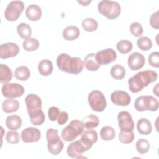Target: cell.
Here are the masks:
<instances>
[{
  "mask_svg": "<svg viewBox=\"0 0 159 159\" xmlns=\"http://www.w3.org/2000/svg\"><path fill=\"white\" fill-rule=\"evenodd\" d=\"M84 145L80 140H76L71 143L67 147L66 152L68 155L73 158H80L81 157L83 152H86Z\"/></svg>",
  "mask_w": 159,
  "mask_h": 159,
  "instance_id": "16",
  "label": "cell"
},
{
  "mask_svg": "<svg viewBox=\"0 0 159 159\" xmlns=\"http://www.w3.org/2000/svg\"><path fill=\"white\" fill-rule=\"evenodd\" d=\"M19 107V102L16 99H10L4 100L2 103V111L6 113H12L17 111Z\"/></svg>",
  "mask_w": 159,
  "mask_h": 159,
  "instance_id": "26",
  "label": "cell"
},
{
  "mask_svg": "<svg viewBox=\"0 0 159 159\" xmlns=\"http://www.w3.org/2000/svg\"><path fill=\"white\" fill-rule=\"evenodd\" d=\"M6 127L11 130H17L22 125L21 117L17 115H11L6 119Z\"/></svg>",
  "mask_w": 159,
  "mask_h": 159,
  "instance_id": "25",
  "label": "cell"
},
{
  "mask_svg": "<svg viewBox=\"0 0 159 159\" xmlns=\"http://www.w3.org/2000/svg\"><path fill=\"white\" fill-rule=\"evenodd\" d=\"M25 15L30 20L37 21L42 17L41 8L37 4H30L26 9Z\"/></svg>",
  "mask_w": 159,
  "mask_h": 159,
  "instance_id": "19",
  "label": "cell"
},
{
  "mask_svg": "<svg viewBox=\"0 0 159 159\" xmlns=\"http://www.w3.org/2000/svg\"><path fill=\"white\" fill-rule=\"evenodd\" d=\"M78 2L81 4L82 6H88L89 3H91V1L89 0V1H78Z\"/></svg>",
  "mask_w": 159,
  "mask_h": 159,
  "instance_id": "45",
  "label": "cell"
},
{
  "mask_svg": "<svg viewBox=\"0 0 159 159\" xmlns=\"http://www.w3.org/2000/svg\"><path fill=\"white\" fill-rule=\"evenodd\" d=\"M6 140L10 144H17L19 142V134L16 131H8L6 135Z\"/></svg>",
  "mask_w": 159,
  "mask_h": 159,
  "instance_id": "40",
  "label": "cell"
},
{
  "mask_svg": "<svg viewBox=\"0 0 159 159\" xmlns=\"http://www.w3.org/2000/svg\"><path fill=\"white\" fill-rule=\"evenodd\" d=\"M95 58L99 65H107L114 61L117 58V54L112 48H106L98 52Z\"/></svg>",
  "mask_w": 159,
  "mask_h": 159,
  "instance_id": "11",
  "label": "cell"
},
{
  "mask_svg": "<svg viewBox=\"0 0 159 159\" xmlns=\"http://www.w3.org/2000/svg\"><path fill=\"white\" fill-rule=\"evenodd\" d=\"M148 60L150 66L158 68L159 67V52H154L151 53L148 57Z\"/></svg>",
  "mask_w": 159,
  "mask_h": 159,
  "instance_id": "41",
  "label": "cell"
},
{
  "mask_svg": "<svg viewBox=\"0 0 159 159\" xmlns=\"http://www.w3.org/2000/svg\"><path fill=\"white\" fill-rule=\"evenodd\" d=\"M150 24L151 27L155 29H159V15L158 11L153 13L150 17Z\"/></svg>",
  "mask_w": 159,
  "mask_h": 159,
  "instance_id": "43",
  "label": "cell"
},
{
  "mask_svg": "<svg viewBox=\"0 0 159 159\" xmlns=\"http://www.w3.org/2000/svg\"><path fill=\"white\" fill-rule=\"evenodd\" d=\"M57 65L61 71L75 75L81 73L84 66L80 58L71 57L66 53H61L57 57Z\"/></svg>",
  "mask_w": 159,
  "mask_h": 159,
  "instance_id": "2",
  "label": "cell"
},
{
  "mask_svg": "<svg viewBox=\"0 0 159 159\" xmlns=\"http://www.w3.org/2000/svg\"><path fill=\"white\" fill-rule=\"evenodd\" d=\"M80 140L88 151L91 149L93 145L97 142L98 134L94 130L88 129L82 133Z\"/></svg>",
  "mask_w": 159,
  "mask_h": 159,
  "instance_id": "17",
  "label": "cell"
},
{
  "mask_svg": "<svg viewBox=\"0 0 159 159\" xmlns=\"http://www.w3.org/2000/svg\"><path fill=\"white\" fill-rule=\"evenodd\" d=\"M83 65L85 68L90 71H97L101 66V65H99L96 60L95 54L93 53H89L85 57Z\"/></svg>",
  "mask_w": 159,
  "mask_h": 159,
  "instance_id": "23",
  "label": "cell"
},
{
  "mask_svg": "<svg viewBox=\"0 0 159 159\" xmlns=\"http://www.w3.org/2000/svg\"><path fill=\"white\" fill-rule=\"evenodd\" d=\"M145 59L144 56L139 52L131 53L127 60L129 68L132 71H137L141 69L145 65Z\"/></svg>",
  "mask_w": 159,
  "mask_h": 159,
  "instance_id": "15",
  "label": "cell"
},
{
  "mask_svg": "<svg viewBox=\"0 0 159 159\" xmlns=\"http://www.w3.org/2000/svg\"><path fill=\"white\" fill-rule=\"evenodd\" d=\"M27 111L42 109V100L40 98L34 94L27 95L25 99Z\"/></svg>",
  "mask_w": 159,
  "mask_h": 159,
  "instance_id": "18",
  "label": "cell"
},
{
  "mask_svg": "<svg viewBox=\"0 0 159 159\" xmlns=\"http://www.w3.org/2000/svg\"><path fill=\"white\" fill-rule=\"evenodd\" d=\"M158 78L156 71L151 70L139 71L128 80L129 89L133 93H137L150 83L155 82Z\"/></svg>",
  "mask_w": 159,
  "mask_h": 159,
  "instance_id": "1",
  "label": "cell"
},
{
  "mask_svg": "<svg viewBox=\"0 0 159 159\" xmlns=\"http://www.w3.org/2000/svg\"><path fill=\"white\" fill-rule=\"evenodd\" d=\"M88 101L91 109L96 112H102L107 106L104 95L98 90L93 91L88 94Z\"/></svg>",
  "mask_w": 159,
  "mask_h": 159,
  "instance_id": "7",
  "label": "cell"
},
{
  "mask_svg": "<svg viewBox=\"0 0 159 159\" xmlns=\"http://www.w3.org/2000/svg\"><path fill=\"white\" fill-rule=\"evenodd\" d=\"M150 147L149 142L144 139H140L138 140L135 144V148L138 153L140 154H145L149 150Z\"/></svg>",
  "mask_w": 159,
  "mask_h": 159,
  "instance_id": "37",
  "label": "cell"
},
{
  "mask_svg": "<svg viewBox=\"0 0 159 159\" xmlns=\"http://www.w3.org/2000/svg\"><path fill=\"white\" fill-rule=\"evenodd\" d=\"M82 27L86 32H94L98 27V22L93 18H86L82 21Z\"/></svg>",
  "mask_w": 159,
  "mask_h": 159,
  "instance_id": "34",
  "label": "cell"
},
{
  "mask_svg": "<svg viewBox=\"0 0 159 159\" xmlns=\"http://www.w3.org/2000/svg\"><path fill=\"white\" fill-rule=\"evenodd\" d=\"M41 137L40 131L35 127L25 128L21 132V139L25 143L38 142Z\"/></svg>",
  "mask_w": 159,
  "mask_h": 159,
  "instance_id": "14",
  "label": "cell"
},
{
  "mask_svg": "<svg viewBox=\"0 0 159 159\" xmlns=\"http://www.w3.org/2000/svg\"><path fill=\"white\" fill-rule=\"evenodd\" d=\"M19 52V46L13 42L2 43L0 47V57L2 59H6L16 57Z\"/></svg>",
  "mask_w": 159,
  "mask_h": 159,
  "instance_id": "12",
  "label": "cell"
},
{
  "mask_svg": "<svg viewBox=\"0 0 159 159\" xmlns=\"http://www.w3.org/2000/svg\"><path fill=\"white\" fill-rule=\"evenodd\" d=\"M30 76L29 69L25 66H20L14 71V76L16 79L20 81H26Z\"/></svg>",
  "mask_w": 159,
  "mask_h": 159,
  "instance_id": "29",
  "label": "cell"
},
{
  "mask_svg": "<svg viewBox=\"0 0 159 159\" xmlns=\"http://www.w3.org/2000/svg\"><path fill=\"white\" fill-rule=\"evenodd\" d=\"M137 131L142 135H149L152 131V125L150 121L146 118L140 119L137 123Z\"/></svg>",
  "mask_w": 159,
  "mask_h": 159,
  "instance_id": "21",
  "label": "cell"
},
{
  "mask_svg": "<svg viewBox=\"0 0 159 159\" xmlns=\"http://www.w3.org/2000/svg\"><path fill=\"white\" fill-rule=\"evenodd\" d=\"M12 72L7 65L2 63L0 65L1 83H8L12 80Z\"/></svg>",
  "mask_w": 159,
  "mask_h": 159,
  "instance_id": "28",
  "label": "cell"
},
{
  "mask_svg": "<svg viewBox=\"0 0 159 159\" xmlns=\"http://www.w3.org/2000/svg\"><path fill=\"white\" fill-rule=\"evenodd\" d=\"M31 123L34 125H42L45 119V116L42 109L28 111Z\"/></svg>",
  "mask_w": 159,
  "mask_h": 159,
  "instance_id": "22",
  "label": "cell"
},
{
  "mask_svg": "<svg viewBox=\"0 0 159 159\" xmlns=\"http://www.w3.org/2000/svg\"><path fill=\"white\" fill-rule=\"evenodd\" d=\"M84 125L82 121L73 120L61 131L62 139L66 142L73 141L83 132Z\"/></svg>",
  "mask_w": 159,
  "mask_h": 159,
  "instance_id": "5",
  "label": "cell"
},
{
  "mask_svg": "<svg viewBox=\"0 0 159 159\" xmlns=\"http://www.w3.org/2000/svg\"><path fill=\"white\" fill-rule=\"evenodd\" d=\"M1 92L5 98L12 99L22 96L24 93V88L19 83H5L2 87Z\"/></svg>",
  "mask_w": 159,
  "mask_h": 159,
  "instance_id": "9",
  "label": "cell"
},
{
  "mask_svg": "<svg viewBox=\"0 0 159 159\" xmlns=\"http://www.w3.org/2000/svg\"><path fill=\"white\" fill-rule=\"evenodd\" d=\"M24 9V4L21 1H13L8 4L5 11V19L10 22L17 20Z\"/></svg>",
  "mask_w": 159,
  "mask_h": 159,
  "instance_id": "8",
  "label": "cell"
},
{
  "mask_svg": "<svg viewBox=\"0 0 159 159\" xmlns=\"http://www.w3.org/2000/svg\"><path fill=\"white\" fill-rule=\"evenodd\" d=\"M158 83H157V84H156V86L153 88V93H155V95L157 96H159V94H158Z\"/></svg>",
  "mask_w": 159,
  "mask_h": 159,
  "instance_id": "46",
  "label": "cell"
},
{
  "mask_svg": "<svg viewBox=\"0 0 159 159\" xmlns=\"http://www.w3.org/2000/svg\"><path fill=\"white\" fill-rule=\"evenodd\" d=\"M117 120L120 131L130 132L134 129V122L129 112L126 111L120 112L117 116Z\"/></svg>",
  "mask_w": 159,
  "mask_h": 159,
  "instance_id": "10",
  "label": "cell"
},
{
  "mask_svg": "<svg viewBox=\"0 0 159 159\" xmlns=\"http://www.w3.org/2000/svg\"><path fill=\"white\" fill-rule=\"evenodd\" d=\"M17 32L19 35L24 39L30 37L32 35V29L30 26L26 23H20L17 27Z\"/></svg>",
  "mask_w": 159,
  "mask_h": 159,
  "instance_id": "30",
  "label": "cell"
},
{
  "mask_svg": "<svg viewBox=\"0 0 159 159\" xmlns=\"http://www.w3.org/2000/svg\"><path fill=\"white\" fill-rule=\"evenodd\" d=\"M137 47L143 51H148L152 47V42L148 37H140L137 40Z\"/></svg>",
  "mask_w": 159,
  "mask_h": 159,
  "instance_id": "36",
  "label": "cell"
},
{
  "mask_svg": "<svg viewBox=\"0 0 159 159\" xmlns=\"http://www.w3.org/2000/svg\"><path fill=\"white\" fill-rule=\"evenodd\" d=\"M125 69L124 66L119 64L114 65L111 69L110 74L115 80H120L124 78L125 75Z\"/></svg>",
  "mask_w": 159,
  "mask_h": 159,
  "instance_id": "31",
  "label": "cell"
},
{
  "mask_svg": "<svg viewBox=\"0 0 159 159\" xmlns=\"http://www.w3.org/2000/svg\"><path fill=\"white\" fill-rule=\"evenodd\" d=\"M98 12L109 19L117 18L121 12L120 5L116 1L102 0L98 3Z\"/></svg>",
  "mask_w": 159,
  "mask_h": 159,
  "instance_id": "3",
  "label": "cell"
},
{
  "mask_svg": "<svg viewBox=\"0 0 159 159\" xmlns=\"http://www.w3.org/2000/svg\"><path fill=\"white\" fill-rule=\"evenodd\" d=\"M116 136L114 129L111 126H104L100 131L101 138L105 141L112 140Z\"/></svg>",
  "mask_w": 159,
  "mask_h": 159,
  "instance_id": "33",
  "label": "cell"
},
{
  "mask_svg": "<svg viewBox=\"0 0 159 159\" xmlns=\"http://www.w3.org/2000/svg\"><path fill=\"white\" fill-rule=\"evenodd\" d=\"M80 35V30L78 27L70 25L65 28L62 32L63 37L68 41L76 40Z\"/></svg>",
  "mask_w": 159,
  "mask_h": 159,
  "instance_id": "20",
  "label": "cell"
},
{
  "mask_svg": "<svg viewBox=\"0 0 159 159\" xmlns=\"http://www.w3.org/2000/svg\"><path fill=\"white\" fill-rule=\"evenodd\" d=\"M111 100L115 105L126 106L130 103L131 98L127 92L121 90H117L111 94Z\"/></svg>",
  "mask_w": 159,
  "mask_h": 159,
  "instance_id": "13",
  "label": "cell"
},
{
  "mask_svg": "<svg viewBox=\"0 0 159 159\" xmlns=\"http://www.w3.org/2000/svg\"><path fill=\"white\" fill-rule=\"evenodd\" d=\"M132 43L127 40H122L117 42L116 45L117 50L122 54H126L132 49Z\"/></svg>",
  "mask_w": 159,
  "mask_h": 159,
  "instance_id": "35",
  "label": "cell"
},
{
  "mask_svg": "<svg viewBox=\"0 0 159 159\" xmlns=\"http://www.w3.org/2000/svg\"><path fill=\"white\" fill-rule=\"evenodd\" d=\"M135 138V135L133 131L123 132L120 131L119 134V141L124 144H129L133 142Z\"/></svg>",
  "mask_w": 159,
  "mask_h": 159,
  "instance_id": "38",
  "label": "cell"
},
{
  "mask_svg": "<svg viewBox=\"0 0 159 159\" xmlns=\"http://www.w3.org/2000/svg\"><path fill=\"white\" fill-rule=\"evenodd\" d=\"M82 122L84 128L87 129H91L98 126L99 124V119L98 116L93 114H89L84 117Z\"/></svg>",
  "mask_w": 159,
  "mask_h": 159,
  "instance_id": "27",
  "label": "cell"
},
{
  "mask_svg": "<svg viewBox=\"0 0 159 159\" xmlns=\"http://www.w3.org/2000/svg\"><path fill=\"white\" fill-rule=\"evenodd\" d=\"M60 114L59 109L55 106H52L48 111V119L51 121H55L57 120L58 115Z\"/></svg>",
  "mask_w": 159,
  "mask_h": 159,
  "instance_id": "42",
  "label": "cell"
},
{
  "mask_svg": "<svg viewBox=\"0 0 159 159\" xmlns=\"http://www.w3.org/2000/svg\"><path fill=\"white\" fill-rule=\"evenodd\" d=\"M58 130L52 128L48 129L46 132L47 148L48 152L53 155H58L63 148V142L58 134Z\"/></svg>",
  "mask_w": 159,
  "mask_h": 159,
  "instance_id": "4",
  "label": "cell"
},
{
  "mask_svg": "<svg viewBox=\"0 0 159 159\" xmlns=\"http://www.w3.org/2000/svg\"><path fill=\"white\" fill-rule=\"evenodd\" d=\"M22 47L25 51H35L38 49L39 47V42L36 39L29 37L24 40L22 43Z\"/></svg>",
  "mask_w": 159,
  "mask_h": 159,
  "instance_id": "32",
  "label": "cell"
},
{
  "mask_svg": "<svg viewBox=\"0 0 159 159\" xmlns=\"http://www.w3.org/2000/svg\"><path fill=\"white\" fill-rule=\"evenodd\" d=\"M158 100L150 95L140 96L137 98L134 103L135 109L140 112L145 111H157L158 109Z\"/></svg>",
  "mask_w": 159,
  "mask_h": 159,
  "instance_id": "6",
  "label": "cell"
},
{
  "mask_svg": "<svg viewBox=\"0 0 159 159\" xmlns=\"http://www.w3.org/2000/svg\"><path fill=\"white\" fill-rule=\"evenodd\" d=\"M53 70L52 62L48 59L41 60L38 65V71L39 73L44 76L51 75Z\"/></svg>",
  "mask_w": 159,
  "mask_h": 159,
  "instance_id": "24",
  "label": "cell"
},
{
  "mask_svg": "<svg viewBox=\"0 0 159 159\" xmlns=\"http://www.w3.org/2000/svg\"><path fill=\"white\" fill-rule=\"evenodd\" d=\"M130 30L131 34L136 37H140L142 35L143 29L142 25L139 22H132L130 25Z\"/></svg>",
  "mask_w": 159,
  "mask_h": 159,
  "instance_id": "39",
  "label": "cell"
},
{
  "mask_svg": "<svg viewBox=\"0 0 159 159\" xmlns=\"http://www.w3.org/2000/svg\"><path fill=\"white\" fill-rule=\"evenodd\" d=\"M68 120V114L65 111H61L60 112L57 118V122L59 125L65 124Z\"/></svg>",
  "mask_w": 159,
  "mask_h": 159,
  "instance_id": "44",
  "label": "cell"
}]
</instances>
